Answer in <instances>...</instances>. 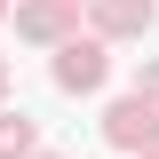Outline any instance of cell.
Segmentation results:
<instances>
[{
	"label": "cell",
	"instance_id": "277c9868",
	"mask_svg": "<svg viewBox=\"0 0 159 159\" xmlns=\"http://www.w3.org/2000/svg\"><path fill=\"white\" fill-rule=\"evenodd\" d=\"M24 151H32V119L8 111V119H0V159H24Z\"/></svg>",
	"mask_w": 159,
	"mask_h": 159
},
{
	"label": "cell",
	"instance_id": "7a4b0ae2",
	"mask_svg": "<svg viewBox=\"0 0 159 159\" xmlns=\"http://www.w3.org/2000/svg\"><path fill=\"white\" fill-rule=\"evenodd\" d=\"M56 88H103V48L96 40H72L56 56Z\"/></svg>",
	"mask_w": 159,
	"mask_h": 159
},
{
	"label": "cell",
	"instance_id": "6da1fadb",
	"mask_svg": "<svg viewBox=\"0 0 159 159\" xmlns=\"http://www.w3.org/2000/svg\"><path fill=\"white\" fill-rule=\"evenodd\" d=\"M111 143H119V151H151V143H159V111H151L143 96L111 103Z\"/></svg>",
	"mask_w": 159,
	"mask_h": 159
},
{
	"label": "cell",
	"instance_id": "5b68a950",
	"mask_svg": "<svg viewBox=\"0 0 159 159\" xmlns=\"http://www.w3.org/2000/svg\"><path fill=\"white\" fill-rule=\"evenodd\" d=\"M151 159H159V143H151Z\"/></svg>",
	"mask_w": 159,
	"mask_h": 159
},
{
	"label": "cell",
	"instance_id": "3957f363",
	"mask_svg": "<svg viewBox=\"0 0 159 159\" xmlns=\"http://www.w3.org/2000/svg\"><path fill=\"white\" fill-rule=\"evenodd\" d=\"M96 24L103 32H143L151 24V0H96Z\"/></svg>",
	"mask_w": 159,
	"mask_h": 159
}]
</instances>
